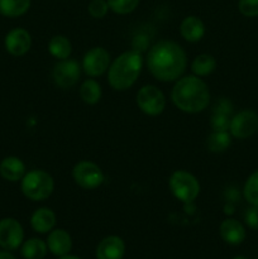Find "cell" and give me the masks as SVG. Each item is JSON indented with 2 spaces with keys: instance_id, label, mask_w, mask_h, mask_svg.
Returning <instances> with one entry per match:
<instances>
[{
  "instance_id": "6da1fadb",
  "label": "cell",
  "mask_w": 258,
  "mask_h": 259,
  "mask_svg": "<svg viewBox=\"0 0 258 259\" xmlns=\"http://www.w3.org/2000/svg\"><path fill=\"white\" fill-rule=\"evenodd\" d=\"M146 63L156 80L172 82L184 75L187 67V56L179 43L174 40H159L148 51Z\"/></svg>"
},
{
  "instance_id": "7a4b0ae2",
  "label": "cell",
  "mask_w": 258,
  "mask_h": 259,
  "mask_svg": "<svg viewBox=\"0 0 258 259\" xmlns=\"http://www.w3.org/2000/svg\"><path fill=\"white\" fill-rule=\"evenodd\" d=\"M171 99L175 106L184 113L197 114L209 106L210 90L199 76H184L172 88Z\"/></svg>"
},
{
  "instance_id": "3957f363",
  "label": "cell",
  "mask_w": 258,
  "mask_h": 259,
  "mask_svg": "<svg viewBox=\"0 0 258 259\" xmlns=\"http://www.w3.org/2000/svg\"><path fill=\"white\" fill-rule=\"evenodd\" d=\"M143 67V57L138 51H126L110 63L108 70V82L116 91L131 89L138 80Z\"/></svg>"
},
{
  "instance_id": "277c9868",
  "label": "cell",
  "mask_w": 258,
  "mask_h": 259,
  "mask_svg": "<svg viewBox=\"0 0 258 259\" xmlns=\"http://www.w3.org/2000/svg\"><path fill=\"white\" fill-rule=\"evenodd\" d=\"M20 189L27 199L32 201H45L55 190V180L43 169H32L22 179Z\"/></svg>"
},
{
  "instance_id": "5b68a950",
  "label": "cell",
  "mask_w": 258,
  "mask_h": 259,
  "mask_svg": "<svg viewBox=\"0 0 258 259\" xmlns=\"http://www.w3.org/2000/svg\"><path fill=\"white\" fill-rule=\"evenodd\" d=\"M169 191L179 201L191 204L200 194V184L196 177L190 172L179 169L169 176Z\"/></svg>"
},
{
  "instance_id": "8992f818",
  "label": "cell",
  "mask_w": 258,
  "mask_h": 259,
  "mask_svg": "<svg viewBox=\"0 0 258 259\" xmlns=\"http://www.w3.org/2000/svg\"><path fill=\"white\" fill-rule=\"evenodd\" d=\"M137 105L146 115L157 116L166 108V98L157 86L146 85L137 93Z\"/></svg>"
},
{
  "instance_id": "52a82bcc",
  "label": "cell",
  "mask_w": 258,
  "mask_h": 259,
  "mask_svg": "<svg viewBox=\"0 0 258 259\" xmlns=\"http://www.w3.org/2000/svg\"><path fill=\"white\" fill-rule=\"evenodd\" d=\"M73 181L85 190H95L104 182V174L100 167L91 161H80L73 166Z\"/></svg>"
},
{
  "instance_id": "ba28073f",
  "label": "cell",
  "mask_w": 258,
  "mask_h": 259,
  "mask_svg": "<svg viewBox=\"0 0 258 259\" xmlns=\"http://www.w3.org/2000/svg\"><path fill=\"white\" fill-rule=\"evenodd\" d=\"M81 67L77 61L66 58V60L58 61L55 65L52 71V78L56 86L60 89L67 90L73 88L80 80Z\"/></svg>"
},
{
  "instance_id": "9c48e42d",
  "label": "cell",
  "mask_w": 258,
  "mask_h": 259,
  "mask_svg": "<svg viewBox=\"0 0 258 259\" xmlns=\"http://www.w3.org/2000/svg\"><path fill=\"white\" fill-rule=\"evenodd\" d=\"M258 129V114L252 109L239 111L230 119L229 133L237 139H247Z\"/></svg>"
},
{
  "instance_id": "30bf717a",
  "label": "cell",
  "mask_w": 258,
  "mask_h": 259,
  "mask_svg": "<svg viewBox=\"0 0 258 259\" xmlns=\"http://www.w3.org/2000/svg\"><path fill=\"white\" fill-rule=\"evenodd\" d=\"M110 53L103 47H94L82 58V70L89 77H99L109 70Z\"/></svg>"
},
{
  "instance_id": "8fae6325",
  "label": "cell",
  "mask_w": 258,
  "mask_h": 259,
  "mask_svg": "<svg viewBox=\"0 0 258 259\" xmlns=\"http://www.w3.org/2000/svg\"><path fill=\"white\" fill-rule=\"evenodd\" d=\"M24 230L22 224L13 218L0 220V247L5 250H15L22 247Z\"/></svg>"
},
{
  "instance_id": "7c38bea8",
  "label": "cell",
  "mask_w": 258,
  "mask_h": 259,
  "mask_svg": "<svg viewBox=\"0 0 258 259\" xmlns=\"http://www.w3.org/2000/svg\"><path fill=\"white\" fill-rule=\"evenodd\" d=\"M5 48L8 52L15 57H20L28 53L32 47L30 33L24 28H14L5 37Z\"/></svg>"
},
{
  "instance_id": "4fadbf2b",
  "label": "cell",
  "mask_w": 258,
  "mask_h": 259,
  "mask_svg": "<svg viewBox=\"0 0 258 259\" xmlns=\"http://www.w3.org/2000/svg\"><path fill=\"white\" fill-rule=\"evenodd\" d=\"M125 243L118 235H109L100 240L95 250L96 259H123Z\"/></svg>"
},
{
  "instance_id": "5bb4252c",
  "label": "cell",
  "mask_w": 258,
  "mask_h": 259,
  "mask_svg": "<svg viewBox=\"0 0 258 259\" xmlns=\"http://www.w3.org/2000/svg\"><path fill=\"white\" fill-rule=\"evenodd\" d=\"M48 250L56 257H62V255L70 254L72 249V238L70 233L65 229H53L48 233L47 240Z\"/></svg>"
},
{
  "instance_id": "9a60e30c",
  "label": "cell",
  "mask_w": 258,
  "mask_h": 259,
  "mask_svg": "<svg viewBox=\"0 0 258 259\" xmlns=\"http://www.w3.org/2000/svg\"><path fill=\"white\" fill-rule=\"evenodd\" d=\"M219 234L222 239L229 245L242 244L247 237L244 225L233 218L223 220L219 227Z\"/></svg>"
},
{
  "instance_id": "2e32d148",
  "label": "cell",
  "mask_w": 258,
  "mask_h": 259,
  "mask_svg": "<svg viewBox=\"0 0 258 259\" xmlns=\"http://www.w3.org/2000/svg\"><path fill=\"white\" fill-rule=\"evenodd\" d=\"M180 33L185 40L190 43H196L204 37L205 24L196 15H189L182 19L180 24Z\"/></svg>"
},
{
  "instance_id": "e0dca14e",
  "label": "cell",
  "mask_w": 258,
  "mask_h": 259,
  "mask_svg": "<svg viewBox=\"0 0 258 259\" xmlns=\"http://www.w3.org/2000/svg\"><path fill=\"white\" fill-rule=\"evenodd\" d=\"M56 214L50 207H39L30 217V227L35 233L46 234L55 229Z\"/></svg>"
},
{
  "instance_id": "ac0fdd59",
  "label": "cell",
  "mask_w": 258,
  "mask_h": 259,
  "mask_svg": "<svg viewBox=\"0 0 258 259\" xmlns=\"http://www.w3.org/2000/svg\"><path fill=\"white\" fill-rule=\"evenodd\" d=\"M25 174L27 172H25L24 162L18 157H7L0 162V175L7 181H22Z\"/></svg>"
},
{
  "instance_id": "d6986e66",
  "label": "cell",
  "mask_w": 258,
  "mask_h": 259,
  "mask_svg": "<svg viewBox=\"0 0 258 259\" xmlns=\"http://www.w3.org/2000/svg\"><path fill=\"white\" fill-rule=\"evenodd\" d=\"M47 243L39 238H30L25 240L20 248V254L24 259H43L47 255Z\"/></svg>"
},
{
  "instance_id": "ffe728a7",
  "label": "cell",
  "mask_w": 258,
  "mask_h": 259,
  "mask_svg": "<svg viewBox=\"0 0 258 259\" xmlns=\"http://www.w3.org/2000/svg\"><path fill=\"white\" fill-rule=\"evenodd\" d=\"M48 52L58 61L66 60V58H70L71 52H72V45L66 35H53L48 42Z\"/></svg>"
},
{
  "instance_id": "44dd1931",
  "label": "cell",
  "mask_w": 258,
  "mask_h": 259,
  "mask_svg": "<svg viewBox=\"0 0 258 259\" xmlns=\"http://www.w3.org/2000/svg\"><path fill=\"white\" fill-rule=\"evenodd\" d=\"M217 68V60L214 56L202 53V55L196 56L191 63V70L195 76L199 77H205V76L211 75Z\"/></svg>"
},
{
  "instance_id": "7402d4cb",
  "label": "cell",
  "mask_w": 258,
  "mask_h": 259,
  "mask_svg": "<svg viewBox=\"0 0 258 259\" xmlns=\"http://www.w3.org/2000/svg\"><path fill=\"white\" fill-rule=\"evenodd\" d=\"M101 86L94 78H88L80 86V98L88 105H95L101 99Z\"/></svg>"
},
{
  "instance_id": "603a6c76",
  "label": "cell",
  "mask_w": 258,
  "mask_h": 259,
  "mask_svg": "<svg viewBox=\"0 0 258 259\" xmlns=\"http://www.w3.org/2000/svg\"><path fill=\"white\" fill-rule=\"evenodd\" d=\"M29 8L30 0H0V14L8 18L24 15Z\"/></svg>"
},
{
  "instance_id": "cb8c5ba5",
  "label": "cell",
  "mask_w": 258,
  "mask_h": 259,
  "mask_svg": "<svg viewBox=\"0 0 258 259\" xmlns=\"http://www.w3.org/2000/svg\"><path fill=\"white\" fill-rule=\"evenodd\" d=\"M232 144V134L229 132H212L206 141V147L210 152L220 153L229 148Z\"/></svg>"
},
{
  "instance_id": "d4e9b609",
  "label": "cell",
  "mask_w": 258,
  "mask_h": 259,
  "mask_svg": "<svg viewBox=\"0 0 258 259\" xmlns=\"http://www.w3.org/2000/svg\"><path fill=\"white\" fill-rule=\"evenodd\" d=\"M243 196L248 204L258 205V171L253 172L243 187Z\"/></svg>"
},
{
  "instance_id": "484cf974",
  "label": "cell",
  "mask_w": 258,
  "mask_h": 259,
  "mask_svg": "<svg viewBox=\"0 0 258 259\" xmlns=\"http://www.w3.org/2000/svg\"><path fill=\"white\" fill-rule=\"evenodd\" d=\"M109 4V9L113 10L115 14L126 15L138 8L141 0H106Z\"/></svg>"
},
{
  "instance_id": "4316f807",
  "label": "cell",
  "mask_w": 258,
  "mask_h": 259,
  "mask_svg": "<svg viewBox=\"0 0 258 259\" xmlns=\"http://www.w3.org/2000/svg\"><path fill=\"white\" fill-rule=\"evenodd\" d=\"M88 12L95 19H101L109 12V4L106 0H91L88 5Z\"/></svg>"
},
{
  "instance_id": "83f0119b",
  "label": "cell",
  "mask_w": 258,
  "mask_h": 259,
  "mask_svg": "<svg viewBox=\"0 0 258 259\" xmlns=\"http://www.w3.org/2000/svg\"><path fill=\"white\" fill-rule=\"evenodd\" d=\"M230 116L229 114L214 111L211 118V128L215 132H229Z\"/></svg>"
},
{
  "instance_id": "f1b7e54d",
  "label": "cell",
  "mask_w": 258,
  "mask_h": 259,
  "mask_svg": "<svg viewBox=\"0 0 258 259\" xmlns=\"http://www.w3.org/2000/svg\"><path fill=\"white\" fill-rule=\"evenodd\" d=\"M238 9L240 14L247 18L258 17V0H239Z\"/></svg>"
},
{
  "instance_id": "f546056e",
  "label": "cell",
  "mask_w": 258,
  "mask_h": 259,
  "mask_svg": "<svg viewBox=\"0 0 258 259\" xmlns=\"http://www.w3.org/2000/svg\"><path fill=\"white\" fill-rule=\"evenodd\" d=\"M245 224L253 230H258V205H250L244 215Z\"/></svg>"
},
{
  "instance_id": "4dcf8cb0",
  "label": "cell",
  "mask_w": 258,
  "mask_h": 259,
  "mask_svg": "<svg viewBox=\"0 0 258 259\" xmlns=\"http://www.w3.org/2000/svg\"><path fill=\"white\" fill-rule=\"evenodd\" d=\"M0 259H15V257L9 250H2L0 252Z\"/></svg>"
},
{
  "instance_id": "1f68e13d",
  "label": "cell",
  "mask_w": 258,
  "mask_h": 259,
  "mask_svg": "<svg viewBox=\"0 0 258 259\" xmlns=\"http://www.w3.org/2000/svg\"><path fill=\"white\" fill-rule=\"evenodd\" d=\"M57 259H81V258L77 257V255L66 254V255H62V257H57Z\"/></svg>"
},
{
  "instance_id": "d6a6232c",
  "label": "cell",
  "mask_w": 258,
  "mask_h": 259,
  "mask_svg": "<svg viewBox=\"0 0 258 259\" xmlns=\"http://www.w3.org/2000/svg\"><path fill=\"white\" fill-rule=\"evenodd\" d=\"M233 259H248L247 257H243V255H237V257H234Z\"/></svg>"
},
{
  "instance_id": "836d02e7",
  "label": "cell",
  "mask_w": 258,
  "mask_h": 259,
  "mask_svg": "<svg viewBox=\"0 0 258 259\" xmlns=\"http://www.w3.org/2000/svg\"><path fill=\"white\" fill-rule=\"evenodd\" d=\"M257 132H258V129H257Z\"/></svg>"
}]
</instances>
